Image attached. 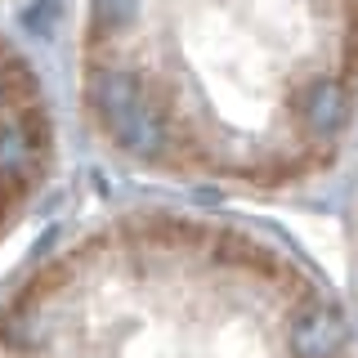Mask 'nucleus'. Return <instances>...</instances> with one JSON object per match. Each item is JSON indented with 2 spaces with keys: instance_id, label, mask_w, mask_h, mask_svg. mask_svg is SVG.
Instances as JSON below:
<instances>
[{
  "instance_id": "20e7f679",
  "label": "nucleus",
  "mask_w": 358,
  "mask_h": 358,
  "mask_svg": "<svg viewBox=\"0 0 358 358\" xmlns=\"http://www.w3.org/2000/svg\"><path fill=\"white\" fill-rule=\"evenodd\" d=\"M345 255H350V282L358 300V166H354V184H350V206H345Z\"/></svg>"
},
{
  "instance_id": "7ed1b4c3",
  "label": "nucleus",
  "mask_w": 358,
  "mask_h": 358,
  "mask_svg": "<svg viewBox=\"0 0 358 358\" xmlns=\"http://www.w3.org/2000/svg\"><path fill=\"white\" fill-rule=\"evenodd\" d=\"M59 171V108L27 50L0 31V246L27 224Z\"/></svg>"
},
{
  "instance_id": "f03ea898",
  "label": "nucleus",
  "mask_w": 358,
  "mask_h": 358,
  "mask_svg": "<svg viewBox=\"0 0 358 358\" xmlns=\"http://www.w3.org/2000/svg\"><path fill=\"white\" fill-rule=\"evenodd\" d=\"M0 358H358L300 251L201 210H117L0 291Z\"/></svg>"
},
{
  "instance_id": "f257e3e1",
  "label": "nucleus",
  "mask_w": 358,
  "mask_h": 358,
  "mask_svg": "<svg viewBox=\"0 0 358 358\" xmlns=\"http://www.w3.org/2000/svg\"><path fill=\"white\" fill-rule=\"evenodd\" d=\"M72 103L139 179L300 193L354 148L358 0H76Z\"/></svg>"
}]
</instances>
